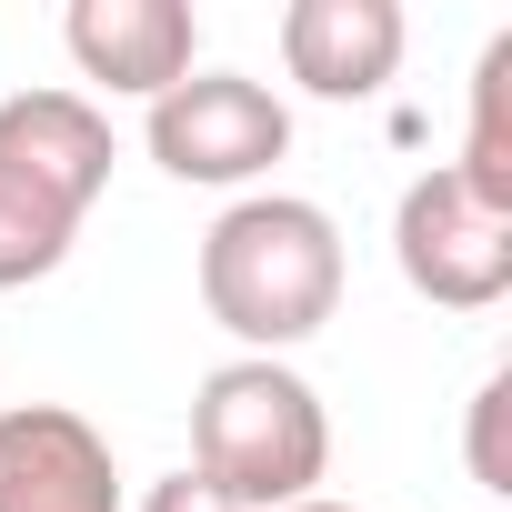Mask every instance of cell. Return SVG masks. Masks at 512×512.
<instances>
[{"mask_svg": "<svg viewBox=\"0 0 512 512\" xmlns=\"http://www.w3.org/2000/svg\"><path fill=\"white\" fill-rule=\"evenodd\" d=\"M201 312L251 362H282L342 312V221L302 191H241L201 231Z\"/></svg>", "mask_w": 512, "mask_h": 512, "instance_id": "cell-1", "label": "cell"}, {"mask_svg": "<svg viewBox=\"0 0 512 512\" xmlns=\"http://www.w3.org/2000/svg\"><path fill=\"white\" fill-rule=\"evenodd\" d=\"M191 472L221 482L241 512H292L332 472V412L292 362H221L191 402Z\"/></svg>", "mask_w": 512, "mask_h": 512, "instance_id": "cell-2", "label": "cell"}, {"mask_svg": "<svg viewBox=\"0 0 512 512\" xmlns=\"http://www.w3.org/2000/svg\"><path fill=\"white\" fill-rule=\"evenodd\" d=\"M151 161L171 181H201V191H241V181H262L282 151H292V111L272 81H251V71H191L151 101L141 121Z\"/></svg>", "mask_w": 512, "mask_h": 512, "instance_id": "cell-3", "label": "cell"}, {"mask_svg": "<svg viewBox=\"0 0 512 512\" xmlns=\"http://www.w3.org/2000/svg\"><path fill=\"white\" fill-rule=\"evenodd\" d=\"M392 262H402V282H412L422 302H442V312H492V302L512 292V211L482 201L452 161H432V171L402 191V211H392Z\"/></svg>", "mask_w": 512, "mask_h": 512, "instance_id": "cell-4", "label": "cell"}, {"mask_svg": "<svg viewBox=\"0 0 512 512\" xmlns=\"http://www.w3.org/2000/svg\"><path fill=\"white\" fill-rule=\"evenodd\" d=\"M111 161H121L111 151V111L91 91H11V101H0V181H11V191L91 221Z\"/></svg>", "mask_w": 512, "mask_h": 512, "instance_id": "cell-5", "label": "cell"}, {"mask_svg": "<svg viewBox=\"0 0 512 512\" xmlns=\"http://www.w3.org/2000/svg\"><path fill=\"white\" fill-rule=\"evenodd\" d=\"M0 512H121V462L71 402L0 412Z\"/></svg>", "mask_w": 512, "mask_h": 512, "instance_id": "cell-6", "label": "cell"}, {"mask_svg": "<svg viewBox=\"0 0 512 512\" xmlns=\"http://www.w3.org/2000/svg\"><path fill=\"white\" fill-rule=\"evenodd\" d=\"M61 41H71L81 81L131 91V101H161V91L191 81V61H201V21L181 11V0H71Z\"/></svg>", "mask_w": 512, "mask_h": 512, "instance_id": "cell-7", "label": "cell"}, {"mask_svg": "<svg viewBox=\"0 0 512 512\" xmlns=\"http://www.w3.org/2000/svg\"><path fill=\"white\" fill-rule=\"evenodd\" d=\"M402 0H292L282 11V71L312 101H372L402 71Z\"/></svg>", "mask_w": 512, "mask_h": 512, "instance_id": "cell-8", "label": "cell"}, {"mask_svg": "<svg viewBox=\"0 0 512 512\" xmlns=\"http://www.w3.org/2000/svg\"><path fill=\"white\" fill-rule=\"evenodd\" d=\"M482 201H502L512 211V31L482 51V71H472V141H462V161H452Z\"/></svg>", "mask_w": 512, "mask_h": 512, "instance_id": "cell-9", "label": "cell"}, {"mask_svg": "<svg viewBox=\"0 0 512 512\" xmlns=\"http://www.w3.org/2000/svg\"><path fill=\"white\" fill-rule=\"evenodd\" d=\"M71 241H81V221H71V211H51V201H31V191L0 181V292L51 282V272L71 262Z\"/></svg>", "mask_w": 512, "mask_h": 512, "instance_id": "cell-10", "label": "cell"}, {"mask_svg": "<svg viewBox=\"0 0 512 512\" xmlns=\"http://www.w3.org/2000/svg\"><path fill=\"white\" fill-rule=\"evenodd\" d=\"M502 412H512V372H492L472 392V482L482 492H512V452H502Z\"/></svg>", "mask_w": 512, "mask_h": 512, "instance_id": "cell-11", "label": "cell"}, {"mask_svg": "<svg viewBox=\"0 0 512 512\" xmlns=\"http://www.w3.org/2000/svg\"><path fill=\"white\" fill-rule=\"evenodd\" d=\"M141 512H241L221 482H201V472H161L151 492H141Z\"/></svg>", "mask_w": 512, "mask_h": 512, "instance_id": "cell-12", "label": "cell"}, {"mask_svg": "<svg viewBox=\"0 0 512 512\" xmlns=\"http://www.w3.org/2000/svg\"><path fill=\"white\" fill-rule=\"evenodd\" d=\"M292 512H352V502H332V492H312V502H292Z\"/></svg>", "mask_w": 512, "mask_h": 512, "instance_id": "cell-13", "label": "cell"}]
</instances>
